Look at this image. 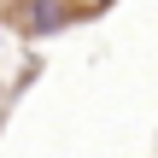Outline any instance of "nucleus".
I'll list each match as a JSON object with an SVG mask.
<instances>
[{
	"mask_svg": "<svg viewBox=\"0 0 158 158\" xmlns=\"http://www.w3.org/2000/svg\"><path fill=\"white\" fill-rule=\"evenodd\" d=\"M53 23H59V6L41 0V6H35V29H53Z\"/></svg>",
	"mask_w": 158,
	"mask_h": 158,
	"instance_id": "1",
	"label": "nucleus"
}]
</instances>
